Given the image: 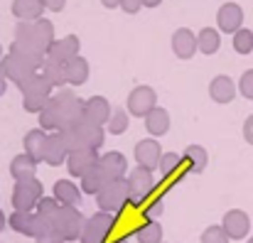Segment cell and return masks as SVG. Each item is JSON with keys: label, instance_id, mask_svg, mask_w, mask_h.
<instances>
[{"label": "cell", "instance_id": "cell-1", "mask_svg": "<svg viewBox=\"0 0 253 243\" xmlns=\"http://www.w3.org/2000/svg\"><path fill=\"white\" fill-rule=\"evenodd\" d=\"M52 106L57 111V121H59V130H69V128H77L79 123H84V103L77 93L62 88L59 93H54L52 98Z\"/></svg>", "mask_w": 253, "mask_h": 243}, {"label": "cell", "instance_id": "cell-2", "mask_svg": "<svg viewBox=\"0 0 253 243\" xmlns=\"http://www.w3.org/2000/svg\"><path fill=\"white\" fill-rule=\"evenodd\" d=\"M17 88L22 91V106H25L27 113H40L49 103V98L54 96L52 93V83L44 79L42 74H32L27 81H22Z\"/></svg>", "mask_w": 253, "mask_h": 243}, {"label": "cell", "instance_id": "cell-3", "mask_svg": "<svg viewBox=\"0 0 253 243\" xmlns=\"http://www.w3.org/2000/svg\"><path fill=\"white\" fill-rule=\"evenodd\" d=\"M126 182H128V194H130L128 204L135 206V209H140V206L155 194V177H153V169L135 167V169L128 172Z\"/></svg>", "mask_w": 253, "mask_h": 243}, {"label": "cell", "instance_id": "cell-4", "mask_svg": "<svg viewBox=\"0 0 253 243\" xmlns=\"http://www.w3.org/2000/svg\"><path fill=\"white\" fill-rule=\"evenodd\" d=\"M128 199H130L128 182L113 179L96 194V206H98V211H106V214H121V209L128 204Z\"/></svg>", "mask_w": 253, "mask_h": 243}, {"label": "cell", "instance_id": "cell-5", "mask_svg": "<svg viewBox=\"0 0 253 243\" xmlns=\"http://www.w3.org/2000/svg\"><path fill=\"white\" fill-rule=\"evenodd\" d=\"M42 197H44V189H42V182L37 177L15 182V187H12V206H15V211H35Z\"/></svg>", "mask_w": 253, "mask_h": 243}, {"label": "cell", "instance_id": "cell-6", "mask_svg": "<svg viewBox=\"0 0 253 243\" xmlns=\"http://www.w3.org/2000/svg\"><path fill=\"white\" fill-rule=\"evenodd\" d=\"M86 219L82 216V211L77 206H59L57 216H54V229L57 234L62 236V241H79L82 239V231H84Z\"/></svg>", "mask_w": 253, "mask_h": 243}, {"label": "cell", "instance_id": "cell-7", "mask_svg": "<svg viewBox=\"0 0 253 243\" xmlns=\"http://www.w3.org/2000/svg\"><path fill=\"white\" fill-rule=\"evenodd\" d=\"M113 226H116V214L96 211L93 216L86 219L79 243H108V236H111Z\"/></svg>", "mask_w": 253, "mask_h": 243}, {"label": "cell", "instance_id": "cell-8", "mask_svg": "<svg viewBox=\"0 0 253 243\" xmlns=\"http://www.w3.org/2000/svg\"><path fill=\"white\" fill-rule=\"evenodd\" d=\"M153 108H158V93L150 86H135L128 93V113L135 118H145Z\"/></svg>", "mask_w": 253, "mask_h": 243}, {"label": "cell", "instance_id": "cell-9", "mask_svg": "<svg viewBox=\"0 0 253 243\" xmlns=\"http://www.w3.org/2000/svg\"><path fill=\"white\" fill-rule=\"evenodd\" d=\"M135 162L138 167H145V169H160V160H163V148L155 138H145L140 143H135Z\"/></svg>", "mask_w": 253, "mask_h": 243}, {"label": "cell", "instance_id": "cell-10", "mask_svg": "<svg viewBox=\"0 0 253 243\" xmlns=\"http://www.w3.org/2000/svg\"><path fill=\"white\" fill-rule=\"evenodd\" d=\"M10 54L20 57V59H22L27 67H32L35 72L42 69L44 62H47V52H44L42 47H37L35 42H20V40H12V44H10Z\"/></svg>", "mask_w": 253, "mask_h": 243}, {"label": "cell", "instance_id": "cell-11", "mask_svg": "<svg viewBox=\"0 0 253 243\" xmlns=\"http://www.w3.org/2000/svg\"><path fill=\"white\" fill-rule=\"evenodd\" d=\"M101 162V155L96 150H77V153H69L67 158V169L72 177H84L86 172H91L96 164Z\"/></svg>", "mask_w": 253, "mask_h": 243}, {"label": "cell", "instance_id": "cell-12", "mask_svg": "<svg viewBox=\"0 0 253 243\" xmlns=\"http://www.w3.org/2000/svg\"><path fill=\"white\" fill-rule=\"evenodd\" d=\"M77 54H79V37L77 35H64L62 40H54L52 47L47 49V59L59 62V64H67Z\"/></svg>", "mask_w": 253, "mask_h": 243}, {"label": "cell", "instance_id": "cell-13", "mask_svg": "<svg viewBox=\"0 0 253 243\" xmlns=\"http://www.w3.org/2000/svg\"><path fill=\"white\" fill-rule=\"evenodd\" d=\"M111 113H113V108H111V103L103 96H91L84 103V121L93 123V125L108 123L111 121Z\"/></svg>", "mask_w": 253, "mask_h": 243}, {"label": "cell", "instance_id": "cell-14", "mask_svg": "<svg viewBox=\"0 0 253 243\" xmlns=\"http://www.w3.org/2000/svg\"><path fill=\"white\" fill-rule=\"evenodd\" d=\"M172 52H174L179 59H192L194 52H199V47H197V35H194L192 30H187V27L174 30V35H172Z\"/></svg>", "mask_w": 253, "mask_h": 243}, {"label": "cell", "instance_id": "cell-15", "mask_svg": "<svg viewBox=\"0 0 253 243\" xmlns=\"http://www.w3.org/2000/svg\"><path fill=\"white\" fill-rule=\"evenodd\" d=\"M241 20H244V12L236 2H224L216 12V25H219L221 32H239Z\"/></svg>", "mask_w": 253, "mask_h": 243}, {"label": "cell", "instance_id": "cell-16", "mask_svg": "<svg viewBox=\"0 0 253 243\" xmlns=\"http://www.w3.org/2000/svg\"><path fill=\"white\" fill-rule=\"evenodd\" d=\"M0 64H2V69H5V77H7V81H15L17 86H20L22 81L30 79L32 74H37L32 67H27V64H25L20 57H15V54H10V52L2 57V62H0Z\"/></svg>", "mask_w": 253, "mask_h": 243}, {"label": "cell", "instance_id": "cell-17", "mask_svg": "<svg viewBox=\"0 0 253 243\" xmlns=\"http://www.w3.org/2000/svg\"><path fill=\"white\" fill-rule=\"evenodd\" d=\"M67 158H69V150H67V145H64L62 133H59V130L49 133V135H47V145H44V162L52 164V167H57V164L67 162Z\"/></svg>", "mask_w": 253, "mask_h": 243}, {"label": "cell", "instance_id": "cell-18", "mask_svg": "<svg viewBox=\"0 0 253 243\" xmlns=\"http://www.w3.org/2000/svg\"><path fill=\"white\" fill-rule=\"evenodd\" d=\"M52 197L62 206H79V202H82V187H77L69 179H57L54 182V189H52Z\"/></svg>", "mask_w": 253, "mask_h": 243}, {"label": "cell", "instance_id": "cell-19", "mask_svg": "<svg viewBox=\"0 0 253 243\" xmlns=\"http://www.w3.org/2000/svg\"><path fill=\"white\" fill-rule=\"evenodd\" d=\"M98 164L108 172L111 179H126V177H128V160H126V155L118 153V150H113V153H103Z\"/></svg>", "mask_w": 253, "mask_h": 243}, {"label": "cell", "instance_id": "cell-20", "mask_svg": "<svg viewBox=\"0 0 253 243\" xmlns=\"http://www.w3.org/2000/svg\"><path fill=\"white\" fill-rule=\"evenodd\" d=\"M22 145H25V153L32 155L37 162H44V145H47V130L42 128H32L25 133L22 138Z\"/></svg>", "mask_w": 253, "mask_h": 243}, {"label": "cell", "instance_id": "cell-21", "mask_svg": "<svg viewBox=\"0 0 253 243\" xmlns=\"http://www.w3.org/2000/svg\"><path fill=\"white\" fill-rule=\"evenodd\" d=\"M42 12H44L42 0H12V15L17 20L37 22V20H42Z\"/></svg>", "mask_w": 253, "mask_h": 243}, {"label": "cell", "instance_id": "cell-22", "mask_svg": "<svg viewBox=\"0 0 253 243\" xmlns=\"http://www.w3.org/2000/svg\"><path fill=\"white\" fill-rule=\"evenodd\" d=\"M37 164H40V162L35 160L32 155H27V153H20V155H15V158L10 160V177H12L15 182L30 179V177H35V169H37Z\"/></svg>", "mask_w": 253, "mask_h": 243}, {"label": "cell", "instance_id": "cell-23", "mask_svg": "<svg viewBox=\"0 0 253 243\" xmlns=\"http://www.w3.org/2000/svg\"><path fill=\"white\" fill-rule=\"evenodd\" d=\"M79 135H82V143H84V150H101L103 148V140H106V133H103V125H93V123H79L77 125Z\"/></svg>", "mask_w": 253, "mask_h": 243}, {"label": "cell", "instance_id": "cell-24", "mask_svg": "<svg viewBox=\"0 0 253 243\" xmlns=\"http://www.w3.org/2000/svg\"><path fill=\"white\" fill-rule=\"evenodd\" d=\"M108 182H113V179L108 177V172H106L101 164H96L91 172H86L84 177H82V192H84V194H93V197H96V194H98V192H101V189H103Z\"/></svg>", "mask_w": 253, "mask_h": 243}, {"label": "cell", "instance_id": "cell-25", "mask_svg": "<svg viewBox=\"0 0 253 243\" xmlns=\"http://www.w3.org/2000/svg\"><path fill=\"white\" fill-rule=\"evenodd\" d=\"M224 231L229 234V239H244L246 231H249V216L239 209H231L226 216H224Z\"/></svg>", "mask_w": 253, "mask_h": 243}, {"label": "cell", "instance_id": "cell-26", "mask_svg": "<svg viewBox=\"0 0 253 243\" xmlns=\"http://www.w3.org/2000/svg\"><path fill=\"white\" fill-rule=\"evenodd\" d=\"M7 224L12 231L22 234V236H32L35 239V224H37V214L35 211H12L7 216Z\"/></svg>", "mask_w": 253, "mask_h": 243}, {"label": "cell", "instance_id": "cell-27", "mask_svg": "<svg viewBox=\"0 0 253 243\" xmlns=\"http://www.w3.org/2000/svg\"><path fill=\"white\" fill-rule=\"evenodd\" d=\"M145 128H148V133L153 135V138H160V135H165L169 130V113L165 108H153L148 116H145Z\"/></svg>", "mask_w": 253, "mask_h": 243}, {"label": "cell", "instance_id": "cell-28", "mask_svg": "<svg viewBox=\"0 0 253 243\" xmlns=\"http://www.w3.org/2000/svg\"><path fill=\"white\" fill-rule=\"evenodd\" d=\"M64 69H67V81H69L72 86H82V83L88 81V62H86L82 54L72 57V59L64 64Z\"/></svg>", "mask_w": 253, "mask_h": 243}, {"label": "cell", "instance_id": "cell-29", "mask_svg": "<svg viewBox=\"0 0 253 243\" xmlns=\"http://www.w3.org/2000/svg\"><path fill=\"white\" fill-rule=\"evenodd\" d=\"M209 96H211L216 103H229V101L236 96L234 81L229 79V77H216V79H211V83H209Z\"/></svg>", "mask_w": 253, "mask_h": 243}, {"label": "cell", "instance_id": "cell-30", "mask_svg": "<svg viewBox=\"0 0 253 243\" xmlns=\"http://www.w3.org/2000/svg\"><path fill=\"white\" fill-rule=\"evenodd\" d=\"M57 37H54V25L49 22V20H37L35 22V35H32V42L37 44V47H42L44 52L52 47V42H54Z\"/></svg>", "mask_w": 253, "mask_h": 243}, {"label": "cell", "instance_id": "cell-31", "mask_svg": "<svg viewBox=\"0 0 253 243\" xmlns=\"http://www.w3.org/2000/svg\"><path fill=\"white\" fill-rule=\"evenodd\" d=\"M138 243H163V226L158 221H143L133 231Z\"/></svg>", "mask_w": 253, "mask_h": 243}, {"label": "cell", "instance_id": "cell-32", "mask_svg": "<svg viewBox=\"0 0 253 243\" xmlns=\"http://www.w3.org/2000/svg\"><path fill=\"white\" fill-rule=\"evenodd\" d=\"M42 77L52 83V88H64V83H69V81H67V69H64V64L52 62V59L44 62V67H42Z\"/></svg>", "mask_w": 253, "mask_h": 243}, {"label": "cell", "instance_id": "cell-33", "mask_svg": "<svg viewBox=\"0 0 253 243\" xmlns=\"http://www.w3.org/2000/svg\"><path fill=\"white\" fill-rule=\"evenodd\" d=\"M184 162H187V169L189 172H194V174L204 172V167H207V150L202 145H187Z\"/></svg>", "mask_w": 253, "mask_h": 243}, {"label": "cell", "instance_id": "cell-34", "mask_svg": "<svg viewBox=\"0 0 253 243\" xmlns=\"http://www.w3.org/2000/svg\"><path fill=\"white\" fill-rule=\"evenodd\" d=\"M197 47L202 54H214L219 47H221V37L214 27H204L199 35H197Z\"/></svg>", "mask_w": 253, "mask_h": 243}, {"label": "cell", "instance_id": "cell-35", "mask_svg": "<svg viewBox=\"0 0 253 243\" xmlns=\"http://www.w3.org/2000/svg\"><path fill=\"white\" fill-rule=\"evenodd\" d=\"M128 123H130L128 108H126V111H123V108H116V111L111 113V121L106 123V128H108L111 135H123V133L128 130Z\"/></svg>", "mask_w": 253, "mask_h": 243}, {"label": "cell", "instance_id": "cell-36", "mask_svg": "<svg viewBox=\"0 0 253 243\" xmlns=\"http://www.w3.org/2000/svg\"><path fill=\"white\" fill-rule=\"evenodd\" d=\"M163 211H165V202H163L160 194H153V197L140 206V214H143L145 221H158V219L163 216Z\"/></svg>", "mask_w": 253, "mask_h": 243}, {"label": "cell", "instance_id": "cell-37", "mask_svg": "<svg viewBox=\"0 0 253 243\" xmlns=\"http://www.w3.org/2000/svg\"><path fill=\"white\" fill-rule=\"evenodd\" d=\"M234 49L239 52V54H249L253 49V32L249 30H239V32H234Z\"/></svg>", "mask_w": 253, "mask_h": 243}, {"label": "cell", "instance_id": "cell-38", "mask_svg": "<svg viewBox=\"0 0 253 243\" xmlns=\"http://www.w3.org/2000/svg\"><path fill=\"white\" fill-rule=\"evenodd\" d=\"M59 206H62V204H59V202H57L54 197H42L35 211H37L40 216H47V219H54V216H57V211H59Z\"/></svg>", "mask_w": 253, "mask_h": 243}, {"label": "cell", "instance_id": "cell-39", "mask_svg": "<svg viewBox=\"0 0 253 243\" xmlns=\"http://www.w3.org/2000/svg\"><path fill=\"white\" fill-rule=\"evenodd\" d=\"M202 243H229V234L224 231V226H209L202 231Z\"/></svg>", "mask_w": 253, "mask_h": 243}, {"label": "cell", "instance_id": "cell-40", "mask_svg": "<svg viewBox=\"0 0 253 243\" xmlns=\"http://www.w3.org/2000/svg\"><path fill=\"white\" fill-rule=\"evenodd\" d=\"M239 88H241V93L246 96V98H253V69H249L241 81H239Z\"/></svg>", "mask_w": 253, "mask_h": 243}, {"label": "cell", "instance_id": "cell-41", "mask_svg": "<svg viewBox=\"0 0 253 243\" xmlns=\"http://www.w3.org/2000/svg\"><path fill=\"white\" fill-rule=\"evenodd\" d=\"M121 7H123V12L135 15V12L143 7V0H121Z\"/></svg>", "mask_w": 253, "mask_h": 243}, {"label": "cell", "instance_id": "cell-42", "mask_svg": "<svg viewBox=\"0 0 253 243\" xmlns=\"http://www.w3.org/2000/svg\"><path fill=\"white\" fill-rule=\"evenodd\" d=\"M42 2H44V7L52 10V12H59V10H64V5H67V0H42Z\"/></svg>", "mask_w": 253, "mask_h": 243}, {"label": "cell", "instance_id": "cell-43", "mask_svg": "<svg viewBox=\"0 0 253 243\" xmlns=\"http://www.w3.org/2000/svg\"><path fill=\"white\" fill-rule=\"evenodd\" d=\"M244 138H246L249 143H253V116L246 121V125H244Z\"/></svg>", "mask_w": 253, "mask_h": 243}, {"label": "cell", "instance_id": "cell-44", "mask_svg": "<svg viewBox=\"0 0 253 243\" xmlns=\"http://www.w3.org/2000/svg\"><path fill=\"white\" fill-rule=\"evenodd\" d=\"M5 88H7V77H5V69H2V64H0V96L5 93Z\"/></svg>", "mask_w": 253, "mask_h": 243}, {"label": "cell", "instance_id": "cell-45", "mask_svg": "<svg viewBox=\"0 0 253 243\" xmlns=\"http://www.w3.org/2000/svg\"><path fill=\"white\" fill-rule=\"evenodd\" d=\"M101 5L108 7V10H113V7H121V0H101Z\"/></svg>", "mask_w": 253, "mask_h": 243}, {"label": "cell", "instance_id": "cell-46", "mask_svg": "<svg viewBox=\"0 0 253 243\" xmlns=\"http://www.w3.org/2000/svg\"><path fill=\"white\" fill-rule=\"evenodd\" d=\"M160 2H163V0H143V5H145V7H158Z\"/></svg>", "mask_w": 253, "mask_h": 243}, {"label": "cell", "instance_id": "cell-47", "mask_svg": "<svg viewBox=\"0 0 253 243\" xmlns=\"http://www.w3.org/2000/svg\"><path fill=\"white\" fill-rule=\"evenodd\" d=\"M108 243H128V239L126 236H118V239H113V241H108Z\"/></svg>", "mask_w": 253, "mask_h": 243}, {"label": "cell", "instance_id": "cell-48", "mask_svg": "<svg viewBox=\"0 0 253 243\" xmlns=\"http://www.w3.org/2000/svg\"><path fill=\"white\" fill-rule=\"evenodd\" d=\"M2 229H5V214L0 211V231H2Z\"/></svg>", "mask_w": 253, "mask_h": 243}, {"label": "cell", "instance_id": "cell-49", "mask_svg": "<svg viewBox=\"0 0 253 243\" xmlns=\"http://www.w3.org/2000/svg\"><path fill=\"white\" fill-rule=\"evenodd\" d=\"M0 62H2V47H0Z\"/></svg>", "mask_w": 253, "mask_h": 243}, {"label": "cell", "instance_id": "cell-50", "mask_svg": "<svg viewBox=\"0 0 253 243\" xmlns=\"http://www.w3.org/2000/svg\"><path fill=\"white\" fill-rule=\"evenodd\" d=\"M249 243H253V239H251V241H249Z\"/></svg>", "mask_w": 253, "mask_h": 243}]
</instances>
